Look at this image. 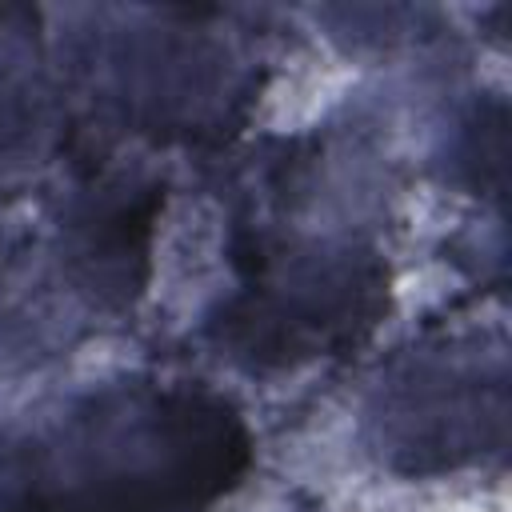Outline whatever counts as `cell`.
Returning a JSON list of instances; mask_svg holds the SVG:
<instances>
[{"label":"cell","instance_id":"1","mask_svg":"<svg viewBox=\"0 0 512 512\" xmlns=\"http://www.w3.org/2000/svg\"><path fill=\"white\" fill-rule=\"evenodd\" d=\"M244 460L224 404L192 392L92 400L44 448L32 512H192Z\"/></svg>","mask_w":512,"mask_h":512}]
</instances>
